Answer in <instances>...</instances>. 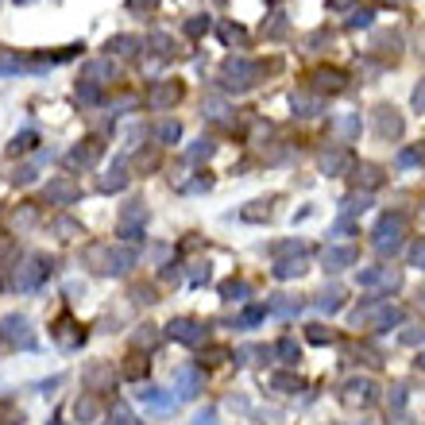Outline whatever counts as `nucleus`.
Listing matches in <instances>:
<instances>
[{
    "label": "nucleus",
    "instance_id": "obj_1",
    "mask_svg": "<svg viewBox=\"0 0 425 425\" xmlns=\"http://www.w3.org/2000/svg\"><path fill=\"white\" fill-rule=\"evenodd\" d=\"M256 78H259V66L251 59H244V54H232V59H225V66H220L225 89H248Z\"/></svg>",
    "mask_w": 425,
    "mask_h": 425
},
{
    "label": "nucleus",
    "instance_id": "obj_2",
    "mask_svg": "<svg viewBox=\"0 0 425 425\" xmlns=\"http://www.w3.org/2000/svg\"><path fill=\"white\" fill-rule=\"evenodd\" d=\"M402 116H398L395 109H387V104H383V109H375V132H379V140H398V136H402Z\"/></svg>",
    "mask_w": 425,
    "mask_h": 425
},
{
    "label": "nucleus",
    "instance_id": "obj_3",
    "mask_svg": "<svg viewBox=\"0 0 425 425\" xmlns=\"http://www.w3.org/2000/svg\"><path fill=\"white\" fill-rule=\"evenodd\" d=\"M178 97H182V85H174V81H162V85L151 89L147 104H151V109H167V104H174Z\"/></svg>",
    "mask_w": 425,
    "mask_h": 425
},
{
    "label": "nucleus",
    "instance_id": "obj_4",
    "mask_svg": "<svg viewBox=\"0 0 425 425\" xmlns=\"http://www.w3.org/2000/svg\"><path fill=\"white\" fill-rule=\"evenodd\" d=\"M294 112H298V116H317V112L325 109V97L321 93H294Z\"/></svg>",
    "mask_w": 425,
    "mask_h": 425
},
{
    "label": "nucleus",
    "instance_id": "obj_5",
    "mask_svg": "<svg viewBox=\"0 0 425 425\" xmlns=\"http://www.w3.org/2000/svg\"><path fill=\"white\" fill-rule=\"evenodd\" d=\"M313 81H317V89H329V93H340V89H345V73L340 70H317L313 73Z\"/></svg>",
    "mask_w": 425,
    "mask_h": 425
},
{
    "label": "nucleus",
    "instance_id": "obj_6",
    "mask_svg": "<svg viewBox=\"0 0 425 425\" xmlns=\"http://www.w3.org/2000/svg\"><path fill=\"white\" fill-rule=\"evenodd\" d=\"M421 162H425V147L421 143H414V147H402V151H398L395 155V167H421Z\"/></svg>",
    "mask_w": 425,
    "mask_h": 425
},
{
    "label": "nucleus",
    "instance_id": "obj_7",
    "mask_svg": "<svg viewBox=\"0 0 425 425\" xmlns=\"http://www.w3.org/2000/svg\"><path fill=\"white\" fill-rule=\"evenodd\" d=\"M97 155H101V140H85V147H78V151L70 155V162H73V167H78V162H81V167H89Z\"/></svg>",
    "mask_w": 425,
    "mask_h": 425
},
{
    "label": "nucleus",
    "instance_id": "obj_8",
    "mask_svg": "<svg viewBox=\"0 0 425 425\" xmlns=\"http://www.w3.org/2000/svg\"><path fill=\"white\" fill-rule=\"evenodd\" d=\"M155 140L159 143H178L182 140V124H178V120H162V124L155 128Z\"/></svg>",
    "mask_w": 425,
    "mask_h": 425
},
{
    "label": "nucleus",
    "instance_id": "obj_9",
    "mask_svg": "<svg viewBox=\"0 0 425 425\" xmlns=\"http://www.w3.org/2000/svg\"><path fill=\"white\" fill-rule=\"evenodd\" d=\"M333 128H337L345 140H356V136H359V112H348V116L333 120Z\"/></svg>",
    "mask_w": 425,
    "mask_h": 425
},
{
    "label": "nucleus",
    "instance_id": "obj_10",
    "mask_svg": "<svg viewBox=\"0 0 425 425\" xmlns=\"http://www.w3.org/2000/svg\"><path fill=\"white\" fill-rule=\"evenodd\" d=\"M371 20H375V12H371V8H356V12H352V20H348L345 28H348V31H367V28H371Z\"/></svg>",
    "mask_w": 425,
    "mask_h": 425
},
{
    "label": "nucleus",
    "instance_id": "obj_11",
    "mask_svg": "<svg viewBox=\"0 0 425 425\" xmlns=\"http://www.w3.org/2000/svg\"><path fill=\"white\" fill-rule=\"evenodd\" d=\"M217 31H220V39H225L228 47H232V43H240V47H244V43H248V31H244V28H232V23H220Z\"/></svg>",
    "mask_w": 425,
    "mask_h": 425
},
{
    "label": "nucleus",
    "instance_id": "obj_12",
    "mask_svg": "<svg viewBox=\"0 0 425 425\" xmlns=\"http://www.w3.org/2000/svg\"><path fill=\"white\" fill-rule=\"evenodd\" d=\"M136 47H143L136 35H116V39H109V51H120V54H132Z\"/></svg>",
    "mask_w": 425,
    "mask_h": 425
},
{
    "label": "nucleus",
    "instance_id": "obj_13",
    "mask_svg": "<svg viewBox=\"0 0 425 425\" xmlns=\"http://www.w3.org/2000/svg\"><path fill=\"white\" fill-rule=\"evenodd\" d=\"M23 66V59L16 51H0V73H16Z\"/></svg>",
    "mask_w": 425,
    "mask_h": 425
},
{
    "label": "nucleus",
    "instance_id": "obj_14",
    "mask_svg": "<svg viewBox=\"0 0 425 425\" xmlns=\"http://www.w3.org/2000/svg\"><path fill=\"white\" fill-rule=\"evenodd\" d=\"M35 140H39V136L31 132V128H28V132H20V136H16V140H12V155H20V151H31V147H35Z\"/></svg>",
    "mask_w": 425,
    "mask_h": 425
},
{
    "label": "nucleus",
    "instance_id": "obj_15",
    "mask_svg": "<svg viewBox=\"0 0 425 425\" xmlns=\"http://www.w3.org/2000/svg\"><path fill=\"white\" fill-rule=\"evenodd\" d=\"M209 155H212V140H198L190 147V159H209Z\"/></svg>",
    "mask_w": 425,
    "mask_h": 425
},
{
    "label": "nucleus",
    "instance_id": "obj_16",
    "mask_svg": "<svg viewBox=\"0 0 425 425\" xmlns=\"http://www.w3.org/2000/svg\"><path fill=\"white\" fill-rule=\"evenodd\" d=\"M186 31H190V35H201V31H209V16H193V20L186 23Z\"/></svg>",
    "mask_w": 425,
    "mask_h": 425
},
{
    "label": "nucleus",
    "instance_id": "obj_17",
    "mask_svg": "<svg viewBox=\"0 0 425 425\" xmlns=\"http://www.w3.org/2000/svg\"><path fill=\"white\" fill-rule=\"evenodd\" d=\"M414 109L425 112V78L418 81V89H414Z\"/></svg>",
    "mask_w": 425,
    "mask_h": 425
},
{
    "label": "nucleus",
    "instance_id": "obj_18",
    "mask_svg": "<svg viewBox=\"0 0 425 425\" xmlns=\"http://www.w3.org/2000/svg\"><path fill=\"white\" fill-rule=\"evenodd\" d=\"M51 193H54V198H73V186H66V182H54V186H51Z\"/></svg>",
    "mask_w": 425,
    "mask_h": 425
},
{
    "label": "nucleus",
    "instance_id": "obj_19",
    "mask_svg": "<svg viewBox=\"0 0 425 425\" xmlns=\"http://www.w3.org/2000/svg\"><path fill=\"white\" fill-rule=\"evenodd\" d=\"M345 162V155H325V170H337Z\"/></svg>",
    "mask_w": 425,
    "mask_h": 425
},
{
    "label": "nucleus",
    "instance_id": "obj_20",
    "mask_svg": "<svg viewBox=\"0 0 425 425\" xmlns=\"http://www.w3.org/2000/svg\"><path fill=\"white\" fill-rule=\"evenodd\" d=\"M151 4H155V0H128V8H132V12H140V8L147 12V8H151Z\"/></svg>",
    "mask_w": 425,
    "mask_h": 425
},
{
    "label": "nucleus",
    "instance_id": "obj_21",
    "mask_svg": "<svg viewBox=\"0 0 425 425\" xmlns=\"http://www.w3.org/2000/svg\"><path fill=\"white\" fill-rule=\"evenodd\" d=\"M348 4H352V0H329V12H345Z\"/></svg>",
    "mask_w": 425,
    "mask_h": 425
}]
</instances>
